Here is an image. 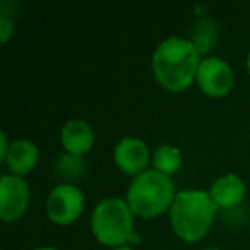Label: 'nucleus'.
<instances>
[{
    "label": "nucleus",
    "mask_w": 250,
    "mask_h": 250,
    "mask_svg": "<svg viewBox=\"0 0 250 250\" xmlns=\"http://www.w3.org/2000/svg\"><path fill=\"white\" fill-rule=\"evenodd\" d=\"M201 60L202 57L188 38L168 36L154 50L151 69L163 89L182 93L195 81Z\"/></svg>",
    "instance_id": "1"
},
{
    "label": "nucleus",
    "mask_w": 250,
    "mask_h": 250,
    "mask_svg": "<svg viewBox=\"0 0 250 250\" xmlns=\"http://www.w3.org/2000/svg\"><path fill=\"white\" fill-rule=\"evenodd\" d=\"M218 211L209 192L201 188L180 190L170 209L171 228L180 240L195 243L209 233Z\"/></svg>",
    "instance_id": "2"
},
{
    "label": "nucleus",
    "mask_w": 250,
    "mask_h": 250,
    "mask_svg": "<svg viewBox=\"0 0 250 250\" xmlns=\"http://www.w3.org/2000/svg\"><path fill=\"white\" fill-rule=\"evenodd\" d=\"M134 218L127 201L120 197H106L96 204L91 214V231L94 238L106 247H124L139 243L141 236L134 229Z\"/></svg>",
    "instance_id": "3"
},
{
    "label": "nucleus",
    "mask_w": 250,
    "mask_h": 250,
    "mask_svg": "<svg viewBox=\"0 0 250 250\" xmlns=\"http://www.w3.org/2000/svg\"><path fill=\"white\" fill-rule=\"evenodd\" d=\"M175 197L177 190L170 177L156 170H146L130 182L125 201L137 218L153 219L170 212Z\"/></svg>",
    "instance_id": "4"
},
{
    "label": "nucleus",
    "mask_w": 250,
    "mask_h": 250,
    "mask_svg": "<svg viewBox=\"0 0 250 250\" xmlns=\"http://www.w3.org/2000/svg\"><path fill=\"white\" fill-rule=\"evenodd\" d=\"M199 89L212 100L225 98L235 86V72L226 60L216 55L202 57L195 76Z\"/></svg>",
    "instance_id": "5"
},
{
    "label": "nucleus",
    "mask_w": 250,
    "mask_h": 250,
    "mask_svg": "<svg viewBox=\"0 0 250 250\" xmlns=\"http://www.w3.org/2000/svg\"><path fill=\"white\" fill-rule=\"evenodd\" d=\"M84 211V194L74 184H60L48 194L46 214L50 221L60 226H69L79 219Z\"/></svg>",
    "instance_id": "6"
},
{
    "label": "nucleus",
    "mask_w": 250,
    "mask_h": 250,
    "mask_svg": "<svg viewBox=\"0 0 250 250\" xmlns=\"http://www.w3.org/2000/svg\"><path fill=\"white\" fill-rule=\"evenodd\" d=\"M28 182L16 175H4L0 180V218L4 223H14L26 214L29 208Z\"/></svg>",
    "instance_id": "7"
},
{
    "label": "nucleus",
    "mask_w": 250,
    "mask_h": 250,
    "mask_svg": "<svg viewBox=\"0 0 250 250\" xmlns=\"http://www.w3.org/2000/svg\"><path fill=\"white\" fill-rule=\"evenodd\" d=\"M113 160L120 171L130 177H137L147 170V165L153 158L149 147L143 139L129 136L117 143L113 149Z\"/></svg>",
    "instance_id": "8"
},
{
    "label": "nucleus",
    "mask_w": 250,
    "mask_h": 250,
    "mask_svg": "<svg viewBox=\"0 0 250 250\" xmlns=\"http://www.w3.org/2000/svg\"><path fill=\"white\" fill-rule=\"evenodd\" d=\"M208 192L214 201V204L218 206V209L231 211L243 202L247 194V185L238 175L226 173L216 178Z\"/></svg>",
    "instance_id": "9"
},
{
    "label": "nucleus",
    "mask_w": 250,
    "mask_h": 250,
    "mask_svg": "<svg viewBox=\"0 0 250 250\" xmlns=\"http://www.w3.org/2000/svg\"><path fill=\"white\" fill-rule=\"evenodd\" d=\"M60 141H62V146L67 154L81 158L93 149L94 132L86 120L72 118V120L65 122V125L62 127Z\"/></svg>",
    "instance_id": "10"
},
{
    "label": "nucleus",
    "mask_w": 250,
    "mask_h": 250,
    "mask_svg": "<svg viewBox=\"0 0 250 250\" xmlns=\"http://www.w3.org/2000/svg\"><path fill=\"white\" fill-rule=\"evenodd\" d=\"M40 158V151L35 143L28 139H16L11 143V149L7 153L4 163L7 165V170L16 177H24L36 167Z\"/></svg>",
    "instance_id": "11"
},
{
    "label": "nucleus",
    "mask_w": 250,
    "mask_h": 250,
    "mask_svg": "<svg viewBox=\"0 0 250 250\" xmlns=\"http://www.w3.org/2000/svg\"><path fill=\"white\" fill-rule=\"evenodd\" d=\"M219 29L218 24L211 19H201L197 24L194 26L190 35V42L195 46V50L199 52V55H208L218 43Z\"/></svg>",
    "instance_id": "12"
},
{
    "label": "nucleus",
    "mask_w": 250,
    "mask_h": 250,
    "mask_svg": "<svg viewBox=\"0 0 250 250\" xmlns=\"http://www.w3.org/2000/svg\"><path fill=\"white\" fill-rule=\"evenodd\" d=\"M153 165L156 171L167 175V177H171V175L180 170V165H182L180 149L171 146V144H161L153 153Z\"/></svg>",
    "instance_id": "13"
},
{
    "label": "nucleus",
    "mask_w": 250,
    "mask_h": 250,
    "mask_svg": "<svg viewBox=\"0 0 250 250\" xmlns=\"http://www.w3.org/2000/svg\"><path fill=\"white\" fill-rule=\"evenodd\" d=\"M14 21L7 14L0 16V38H2V43H7L11 40V36L14 35Z\"/></svg>",
    "instance_id": "14"
},
{
    "label": "nucleus",
    "mask_w": 250,
    "mask_h": 250,
    "mask_svg": "<svg viewBox=\"0 0 250 250\" xmlns=\"http://www.w3.org/2000/svg\"><path fill=\"white\" fill-rule=\"evenodd\" d=\"M0 160L5 161V158H7V153L9 149H11V144H9V137L5 132H0Z\"/></svg>",
    "instance_id": "15"
},
{
    "label": "nucleus",
    "mask_w": 250,
    "mask_h": 250,
    "mask_svg": "<svg viewBox=\"0 0 250 250\" xmlns=\"http://www.w3.org/2000/svg\"><path fill=\"white\" fill-rule=\"evenodd\" d=\"M111 250H136V249H132L130 245H124V247H117V249H111Z\"/></svg>",
    "instance_id": "16"
},
{
    "label": "nucleus",
    "mask_w": 250,
    "mask_h": 250,
    "mask_svg": "<svg viewBox=\"0 0 250 250\" xmlns=\"http://www.w3.org/2000/svg\"><path fill=\"white\" fill-rule=\"evenodd\" d=\"M33 250H59V249H55V247H36Z\"/></svg>",
    "instance_id": "17"
},
{
    "label": "nucleus",
    "mask_w": 250,
    "mask_h": 250,
    "mask_svg": "<svg viewBox=\"0 0 250 250\" xmlns=\"http://www.w3.org/2000/svg\"><path fill=\"white\" fill-rule=\"evenodd\" d=\"M247 70H249V76H250V52H249V55H247Z\"/></svg>",
    "instance_id": "18"
},
{
    "label": "nucleus",
    "mask_w": 250,
    "mask_h": 250,
    "mask_svg": "<svg viewBox=\"0 0 250 250\" xmlns=\"http://www.w3.org/2000/svg\"><path fill=\"white\" fill-rule=\"evenodd\" d=\"M204 250H219V249H216V247H209V249H204Z\"/></svg>",
    "instance_id": "19"
}]
</instances>
